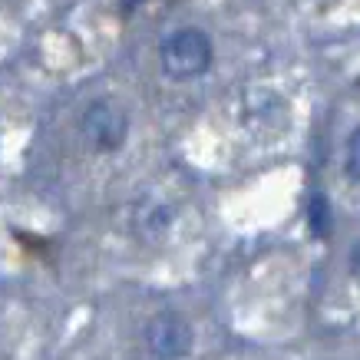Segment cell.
Listing matches in <instances>:
<instances>
[{
    "mask_svg": "<svg viewBox=\"0 0 360 360\" xmlns=\"http://www.w3.org/2000/svg\"><path fill=\"white\" fill-rule=\"evenodd\" d=\"M159 63L169 79L188 83V79L205 77L212 63H215V46L202 27H179V30L165 33L159 44Z\"/></svg>",
    "mask_w": 360,
    "mask_h": 360,
    "instance_id": "obj_1",
    "label": "cell"
},
{
    "mask_svg": "<svg viewBox=\"0 0 360 360\" xmlns=\"http://www.w3.org/2000/svg\"><path fill=\"white\" fill-rule=\"evenodd\" d=\"M142 338L155 360H182L192 350V324L179 311H159L149 317Z\"/></svg>",
    "mask_w": 360,
    "mask_h": 360,
    "instance_id": "obj_3",
    "label": "cell"
},
{
    "mask_svg": "<svg viewBox=\"0 0 360 360\" xmlns=\"http://www.w3.org/2000/svg\"><path fill=\"white\" fill-rule=\"evenodd\" d=\"M344 172H347V179L360 182V126L347 136V149H344Z\"/></svg>",
    "mask_w": 360,
    "mask_h": 360,
    "instance_id": "obj_6",
    "label": "cell"
},
{
    "mask_svg": "<svg viewBox=\"0 0 360 360\" xmlns=\"http://www.w3.org/2000/svg\"><path fill=\"white\" fill-rule=\"evenodd\" d=\"M307 219H311L314 235H330V205H328V198L311 195V202H307Z\"/></svg>",
    "mask_w": 360,
    "mask_h": 360,
    "instance_id": "obj_5",
    "label": "cell"
},
{
    "mask_svg": "<svg viewBox=\"0 0 360 360\" xmlns=\"http://www.w3.org/2000/svg\"><path fill=\"white\" fill-rule=\"evenodd\" d=\"M169 225H172V208L162 202L146 198L136 208V235H142V238H159L162 231H169Z\"/></svg>",
    "mask_w": 360,
    "mask_h": 360,
    "instance_id": "obj_4",
    "label": "cell"
},
{
    "mask_svg": "<svg viewBox=\"0 0 360 360\" xmlns=\"http://www.w3.org/2000/svg\"><path fill=\"white\" fill-rule=\"evenodd\" d=\"M347 264H350V274H354V281L360 284V241H357V245H354V251H350Z\"/></svg>",
    "mask_w": 360,
    "mask_h": 360,
    "instance_id": "obj_7",
    "label": "cell"
},
{
    "mask_svg": "<svg viewBox=\"0 0 360 360\" xmlns=\"http://www.w3.org/2000/svg\"><path fill=\"white\" fill-rule=\"evenodd\" d=\"M79 132L96 153H116L129 136V116L112 99H93L79 116Z\"/></svg>",
    "mask_w": 360,
    "mask_h": 360,
    "instance_id": "obj_2",
    "label": "cell"
}]
</instances>
